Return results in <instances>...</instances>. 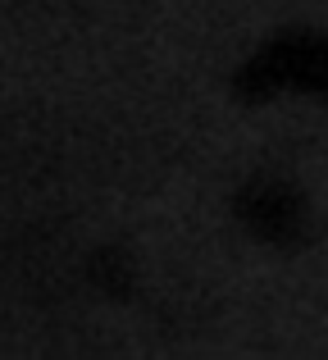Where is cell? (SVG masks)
Returning a JSON list of instances; mask_svg holds the SVG:
<instances>
[{
  "label": "cell",
  "instance_id": "cell-1",
  "mask_svg": "<svg viewBox=\"0 0 328 360\" xmlns=\"http://www.w3.org/2000/svg\"><path fill=\"white\" fill-rule=\"evenodd\" d=\"M247 219L256 233H265L269 242H292L296 229H301V205L287 187H251V201H247Z\"/></svg>",
  "mask_w": 328,
  "mask_h": 360
}]
</instances>
